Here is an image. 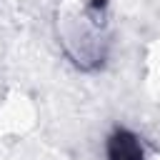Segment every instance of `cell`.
<instances>
[{
  "label": "cell",
  "mask_w": 160,
  "mask_h": 160,
  "mask_svg": "<svg viewBox=\"0 0 160 160\" xmlns=\"http://www.w3.org/2000/svg\"><path fill=\"white\" fill-rule=\"evenodd\" d=\"M108 160H145V148L140 138L128 128H115L105 140Z\"/></svg>",
  "instance_id": "6da1fadb"
}]
</instances>
